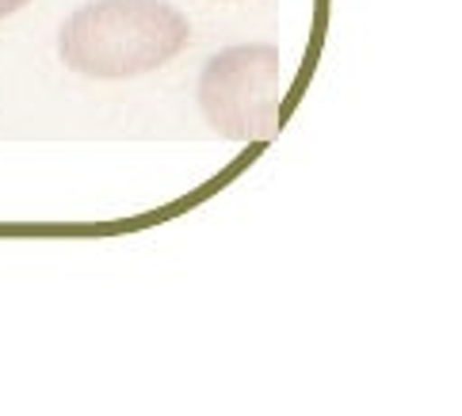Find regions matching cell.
Here are the masks:
<instances>
[{
    "label": "cell",
    "mask_w": 462,
    "mask_h": 416,
    "mask_svg": "<svg viewBox=\"0 0 462 416\" xmlns=\"http://www.w3.org/2000/svg\"><path fill=\"white\" fill-rule=\"evenodd\" d=\"M23 5H31V0H0V20H5V15H12V12H20Z\"/></svg>",
    "instance_id": "3957f363"
},
{
    "label": "cell",
    "mask_w": 462,
    "mask_h": 416,
    "mask_svg": "<svg viewBox=\"0 0 462 416\" xmlns=\"http://www.w3.org/2000/svg\"><path fill=\"white\" fill-rule=\"evenodd\" d=\"M199 111L214 134L229 142H268L279 130V50L272 42L226 46L203 65Z\"/></svg>",
    "instance_id": "7a4b0ae2"
},
{
    "label": "cell",
    "mask_w": 462,
    "mask_h": 416,
    "mask_svg": "<svg viewBox=\"0 0 462 416\" xmlns=\"http://www.w3.org/2000/svg\"><path fill=\"white\" fill-rule=\"evenodd\" d=\"M188 15L164 0H92L58 31V54L92 80H130L169 65L188 46Z\"/></svg>",
    "instance_id": "6da1fadb"
}]
</instances>
